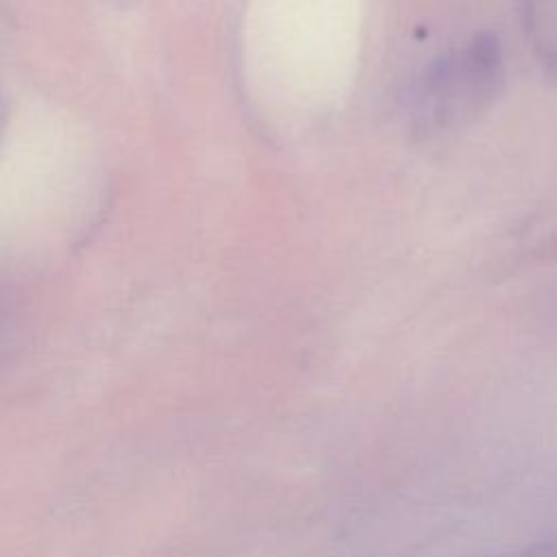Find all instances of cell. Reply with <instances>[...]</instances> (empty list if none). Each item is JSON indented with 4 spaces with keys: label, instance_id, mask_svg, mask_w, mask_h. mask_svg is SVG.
<instances>
[{
    "label": "cell",
    "instance_id": "7a4b0ae2",
    "mask_svg": "<svg viewBox=\"0 0 557 557\" xmlns=\"http://www.w3.org/2000/svg\"><path fill=\"white\" fill-rule=\"evenodd\" d=\"M522 20L535 57L557 74V0H522Z\"/></svg>",
    "mask_w": 557,
    "mask_h": 557
},
{
    "label": "cell",
    "instance_id": "6da1fadb",
    "mask_svg": "<svg viewBox=\"0 0 557 557\" xmlns=\"http://www.w3.org/2000/svg\"><path fill=\"white\" fill-rule=\"evenodd\" d=\"M505 59L496 35L476 33L435 59L413 83L405 120L418 139L437 137L474 122L500 94Z\"/></svg>",
    "mask_w": 557,
    "mask_h": 557
}]
</instances>
